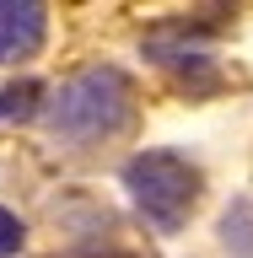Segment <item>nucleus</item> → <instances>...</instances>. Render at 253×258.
Listing matches in <instances>:
<instances>
[{"instance_id": "1", "label": "nucleus", "mask_w": 253, "mask_h": 258, "mask_svg": "<svg viewBox=\"0 0 253 258\" xmlns=\"http://www.w3.org/2000/svg\"><path fill=\"white\" fill-rule=\"evenodd\" d=\"M43 118L65 145L119 140L135 124V81L119 64H86L54 86V97L43 102Z\"/></svg>"}, {"instance_id": "5", "label": "nucleus", "mask_w": 253, "mask_h": 258, "mask_svg": "<svg viewBox=\"0 0 253 258\" xmlns=\"http://www.w3.org/2000/svg\"><path fill=\"white\" fill-rule=\"evenodd\" d=\"M22 237H27V226L16 221L11 210H0V258H6V253H16V247H22Z\"/></svg>"}, {"instance_id": "4", "label": "nucleus", "mask_w": 253, "mask_h": 258, "mask_svg": "<svg viewBox=\"0 0 253 258\" xmlns=\"http://www.w3.org/2000/svg\"><path fill=\"white\" fill-rule=\"evenodd\" d=\"M38 97H43V86H38V81H22V86H11V92H0V113L32 118V113H38Z\"/></svg>"}, {"instance_id": "2", "label": "nucleus", "mask_w": 253, "mask_h": 258, "mask_svg": "<svg viewBox=\"0 0 253 258\" xmlns=\"http://www.w3.org/2000/svg\"><path fill=\"white\" fill-rule=\"evenodd\" d=\"M124 188L135 199V210L145 215V226H157V231H178V226L194 215L199 205V194H205V177L194 167L183 151H135L124 161Z\"/></svg>"}, {"instance_id": "3", "label": "nucleus", "mask_w": 253, "mask_h": 258, "mask_svg": "<svg viewBox=\"0 0 253 258\" xmlns=\"http://www.w3.org/2000/svg\"><path fill=\"white\" fill-rule=\"evenodd\" d=\"M48 38V6L38 0H0V64L32 59Z\"/></svg>"}]
</instances>
